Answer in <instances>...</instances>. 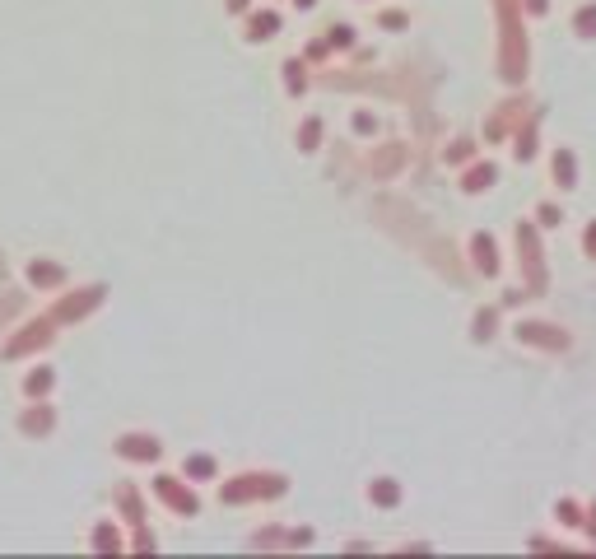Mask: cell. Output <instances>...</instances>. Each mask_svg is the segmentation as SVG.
I'll return each instance as SVG.
<instances>
[{
  "label": "cell",
  "instance_id": "6da1fadb",
  "mask_svg": "<svg viewBox=\"0 0 596 559\" xmlns=\"http://www.w3.org/2000/svg\"><path fill=\"white\" fill-rule=\"evenodd\" d=\"M122 452L126 457H154V443H149V438H126Z\"/></svg>",
  "mask_w": 596,
  "mask_h": 559
}]
</instances>
